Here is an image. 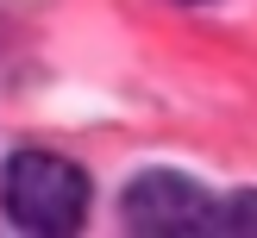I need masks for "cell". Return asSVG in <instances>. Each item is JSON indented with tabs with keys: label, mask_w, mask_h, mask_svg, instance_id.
<instances>
[{
	"label": "cell",
	"mask_w": 257,
	"mask_h": 238,
	"mask_svg": "<svg viewBox=\"0 0 257 238\" xmlns=\"http://www.w3.org/2000/svg\"><path fill=\"white\" fill-rule=\"evenodd\" d=\"M119 219L125 232H151V238H195L220 225V200L207 194L201 182L176 169H145L119 200Z\"/></svg>",
	"instance_id": "obj_2"
},
{
	"label": "cell",
	"mask_w": 257,
	"mask_h": 238,
	"mask_svg": "<svg viewBox=\"0 0 257 238\" xmlns=\"http://www.w3.org/2000/svg\"><path fill=\"white\" fill-rule=\"evenodd\" d=\"M0 200L19 232L63 238V232H82L88 219V175L57 150H19L0 175Z\"/></svg>",
	"instance_id": "obj_1"
},
{
	"label": "cell",
	"mask_w": 257,
	"mask_h": 238,
	"mask_svg": "<svg viewBox=\"0 0 257 238\" xmlns=\"http://www.w3.org/2000/svg\"><path fill=\"white\" fill-rule=\"evenodd\" d=\"M213 232H232V238H257V194H232L220 207V225Z\"/></svg>",
	"instance_id": "obj_3"
}]
</instances>
